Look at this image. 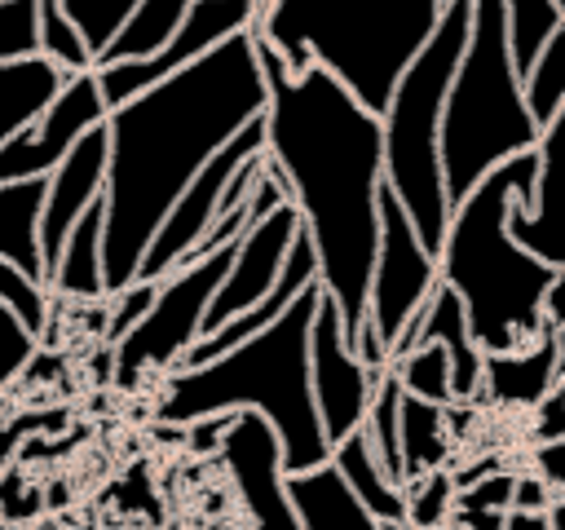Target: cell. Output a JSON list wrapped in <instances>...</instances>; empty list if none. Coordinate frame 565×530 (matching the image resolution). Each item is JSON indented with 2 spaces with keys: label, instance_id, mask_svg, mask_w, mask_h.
I'll list each match as a JSON object with an SVG mask.
<instances>
[{
  "label": "cell",
  "instance_id": "cell-1",
  "mask_svg": "<svg viewBox=\"0 0 565 530\" xmlns=\"http://www.w3.org/2000/svg\"><path fill=\"white\" fill-rule=\"evenodd\" d=\"M252 44L269 84L265 155L278 168L318 252V283L340 309L344 340L358 349L380 252L384 119L371 115L322 66L291 80L287 62L256 31Z\"/></svg>",
  "mask_w": 565,
  "mask_h": 530
},
{
  "label": "cell",
  "instance_id": "cell-2",
  "mask_svg": "<svg viewBox=\"0 0 565 530\" xmlns=\"http://www.w3.org/2000/svg\"><path fill=\"white\" fill-rule=\"evenodd\" d=\"M265 106L269 84L256 62L252 31H243L203 62L106 115V296L137 283L146 247L154 243L172 203L234 132L265 115Z\"/></svg>",
  "mask_w": 565,
  "mask_h": 530
},
{
  "label": "cell",
  "instance_id": "cell-3",
  "mask_svg": "<svg viewBox=\"0 0 565 530\" xmlns=\"http://www.w3.org/2000/svg\"><path fill=\"white\" fill-rule=\"evenodd\" d=\"M534 181L539 155L525 150L481 177L477 190L450 208V230L437 269L441 283L459 296L468 331L486 358L525 349L543 331V300L561 274L534 252H525L508 230L516 203L534 212Z\"/></svg>",
  "mask_w": 565,
  "mask_h": 530
},
{
  "label": "cell",
  "instance_id": "cell-4",
  "mask_svg": "<svg viewBox=\"0 0 565 530\" xmlns=\"http://www.w3.org/2000/svg\"><path fill=\"white\" fill-rule=\"evenodd\" d=\"M322 300V283H313L274 327L252 336L247 344L163 375V393L154 406L159 424L190 428L212 415L256 411L282 442V468L309 473L331 459V442L318 420L313 380H309V331Z\"/></svg>",
  "mask_w": 565,
  "mask_h": 530
},
{
  "label": "cell",
  "instance_id": "cell-5",
  "mask_svg": "<svg viewBox=\"0 0 565 530\" xmlns=\"http://www.w3.org/2000/svg\"><path fill=\"white\" fill-rule=\"evenodd\" d=\"M441 13V0H269L252 31L287 62L291 80L322 66L371 115H384Z\"/></svg>",
  "mask_w": 565,
  "mask_h": 530
},
{
  "label": "cell",
  "instance_id": "cell-6",
  "mask_svg": "<svg viewBox=\"0 0 565 530\" xmlns=\"http://www.w3.org/2000/svg\"><path fill=\"white\" fill-rule=\"evenodd\" d=\"M508 0H472L468 49L441 115V177L450 208L463 203L481 177L539 146V124L525 106V84L508 53Z\"/></svg>",
  "mask_w": 565,
  "mask_h": 530
},
{
  "label": "cell",
  "instance_id": "cell-7",
  "mask_svg": "<svg viewBox=\"0 0 565 530\" xmlns=\"http://www.w3.org/2000/svg\"><path fill=\"white\" fill-rule=\"evenodd\" d=\"M472 0H450L433 40L397 80L384 119V186L406 208L419 243L441 256L450 230V199L441 177V115L450 84L459 75V57L468 49Z\"/></svg>",
  "mask_w": 565,
  "mask_h": 530
},
{
  "label": "cell",
  "instance_id": "cell-8",
  "mask_svg": "<svg viewBox=\"0 0 565 530\" xmlns=\"http://www.w3.org/2000/svg\"><path fill=\"white\" fill-rule=\"evenodd\" d=\"M234 247H221L203 261H190L159 283L150 314L115 344V380L124 389H132L141 375H154V371L172 375L185 362V353L203 340V318H207L212 296L221 292V283L230 274Z\"/></svg>",
  "mask_w": 565,
  "mask_h": 530
},
{
  "label": "cell",
  "instance_id": "cell-9",
  "mask_svg": "<svg viewBox=\"0 0 565 530\" xmlns=\"http://www.w3.org/2000/svg\"><path fill=\"white\" fill-rule=\"evenodd\" d=\"M437 283H441L437 256L419 243L406 208L384 186L380 190V252H375V274H371L366 327L380 336V344L388 349V358H393L402 331L415 322V314L433 300Z\"/></svg>",
  "mask_w": 565,
  "mask_h": 530
},
{
  "label": "cell",
  "instance_id": "cell-10",
  "mask_svg": "<svg viewBox=\"0 0 565 530\" xmlns=\"http://www.w3.org/2000/svg\"><path fill=\"white\" fill-rule=\"evenodd\" d=\"M256 155H265V115L252 119L243 132H234V137L212 155V163L185 186V194L172 203V212L163 216L154 243L146 247L141 269H137L141 283H163L172 269H181V265L190 261V252L203 243V234H207L212 221H216V208H221L225 186H230L234 172H238L243 163H252Z\"/></svg>",
  "mask_w": 565,
  "mask_h": 530
},
{
  "label": "cell",
  "instance_id": "cell-11",
  "mask_svg": "<svg viewBox=\"0 0 565 530\" xmlns=\"http://www.w3.org/2000/svg\"><path fill=\"white\" fill-rule=\"evenodd\" d=\"M256 26V9L252 0H199L185 22L168 35V44L150 57H137V62H115V66H97V88H102V102L106 110L132 102L137 93L172 80L177 71L203 62L212 49H221L225 40L243 35Z\"/></svg>",
  "mask_w": 565,
  "mask_h": 530
},
{
  "label": "cell",
  "instance_id": "cell-12",
  "mask_svg": "<svg viewBox=\"0 0 565 530\" xmlns=\"http://www.w3.org/2000/svg\"><path fill=\"white\" fill-rule=\"evenodd\" d=\"M106 102L97 88V71L88 75H71L62 84V93L22 128L0 146V186L9 181H35V177H53V168L79 146V137H88L97 124H106Z\"/></svg>",
  "mask_w": 565,
  "mask_h": 530
},
{
  "label": "cell",
  "instance_id": "cell-13",
  "mask_svg": "<svg viewBox=\"0 0 565 530\" xmlns=\"http://www.w3.org/2000/svg\"><path fill=\"white\" fill-rule=\"evenodd\" d=\"M309 380H313L318 420H322V433H327L331 446L366 424V411H371L380 375L366 371L362 358L349 349L340 309H335V300L327 292L318 300L313 331H309Z\"/></svg>",
  "mask_w": 565,
  "mask_h": 530
},
{
  "label": "cell",
  "instance_id": "cell-14",
  "mask_svg": "<svg viewBox=\"0 0 565 530\" xmlns=\"http://www.w3.org/2000/svg\"><path fill=\"white\" fill-rule=\"evenodd\" d=\"M221 464L234 481V495L247 512V530H300L296 508L287 499L282 442L265 415L238 411L221 437Z\"/></svg>",
  "mask_w": 565,
  "mask_h": 530
},
{
  "label": "cell",
  "instance_id": "cell-15",
  "mask_svg": "<svg viewBox=\"0 0 565 530\" xmlns=\"http://www.w3.org/2000/svg\"><path fill=\"white\" fill-rule=\"evenodd\" d=\"M296 234H300V212H296L291 203H282V208H274L260 225H252V230L238 239L234 261H230V274H225L221 292L212 296V309H207V318H203V336H212V331H221L225 322H234L238 314L256 309V305L274 292V283H278V274H282V265H287V252H291Z\"/></svg>",
  "mask_w": 565,
  "mask_h": 530
},
{
  "label": "cell",
  "instance_id": "cell-16",
  "mask_svg": "<svg viewBox=\"0 0 565 530\" xmlns=\"http://www.w3.org/2000/svg\"><path fill=\"white\" fill-rule=\"evenodd\" d=\"M106 124H97L88 137H79V146L53 168L49 177V194H44V216H40V252H44V274L53 278V265L71 239V230L84 221V212L93 203H102L106 194Z\"/></svg>",
  "mask_w": 565,
  "mask_h": 530
},
{
  "label": "cell",
  "instance_id": "cell-17",
  "mask_svg": "<svg viewBox=\"0 0 565 530\" xmlns=\"http://www.w3.org/2000/svg\"><path fill=\"white\" fill-rule=\"evenodd\" d=\"M539 181H534V212L521 203L512 208V239L565 274V106L561 115L539 132Z\"/></svg>",
  "mask_w": 565,
  "mask_h": 530
},
{
  "label": "cell",
  "instance_id": "cell-18",
  "mask_svg": "<svg viewBox=\"0 0 565 530\" xmlns=\"http://www.w3.org/2000/svg\"><path fill=\"white\" fill-rule=\"evenodd\" d=\"M419 344H441L450 353V384H455V402H472L481 389H486V353L477 349L472 331H468V314L459 305V296L437 283L433 300L415 314V322L402 331L393 358L419 349Z\"/></svg>",
  "mask_w": 565,
  "mask_h": 530
},
{
  "label": "cell",
  "instance_id": "cell-19",
  "mask_svg": "<svg viewBox=\"0 0 565 530\" xmlns=\"http://www.w3.org/2000/svg\"><path fill=\"white\" fill-rule=\"evenodd\" d=\"M565 380V331L543 322V331L512 353L486 358V389L503 406H539L556 384Z\"/></svg>",
  "mask_w": 565,
  "mask_h": 530
},
{
  "label": "cell",
  "instance_id": "cell-20",
  "mask_svg": "<svg viewBox=\"0 0 565 530\" xmlns=\"http://www.w3.org/2000/svg\"><path fill=\"white\" fill-rule=\"evenodd\" d=\"M287 499L296 508L300 530H384L331 459L309 473H287Z\"/></svg>",
  "mask_w": 565,
  "mask_h": 530
},
{
  "label": "cell",
  "instance_id": "cell-21",
  "mask_svg": "<svg viewBox=\"0 0 565 530\" xmlns=\"http://www.w3.org/2000/svg\"><path fill=\"white\" fill-rule=\"evenodd\" d=\"M49 177L0 186V256L49 287L44 252H40V216H44Z\"/></svg>",
  "mask_w": 565,
  "mask_h": 530
},
{
  "label": "cell",
  "instance_id": "cell-22",
  "mask_svg": "<svg viewBox=\"0 0 565 530\" xmlns=\"http://www.w3.org/2000/svg\"><path fill=\"white\" fill-rule=\"evenodd\" d=\"M102 234H106V203H93L84 221L71 230L49 292L66 300H106V269H102Z\"/></svg>",
  "mask_w": 565,
  "mask_h": 530
},
{
  "label": "cell",
  "instance_id": "cell-23",
  "mask_svg": "<svg viewBox=\"0 0 565 530\" xmlns=\"http://www.w3.org/2000/svg\"><path fill=\"white\" fill-rule=\"evenodd\" d=\"M331 464L340 468V477L353 486V495L362 499V508L380 521V526H406V495L402 486L380 468L366 433H349L344 442L331 446Z\"/></svg>",
  "mask_w": 565,
  "mask_h": 530
},
{
  "label": "cell",
  "instance_id": "cell-24",
  "mask_svg": "<svg viewBox=\"0 0 565 530\" xmlns=\"http://www.w3.org/2000/svg\"><path fill=\"white\" fill-rule=\"evenodd\" d=\"M62 84H66V75L57 66H49L44 57L0 66V146L13 132H22L62 93Z\"/></svg>",
  "mask_w": 565,
  "mask_h": 530
},
{
  "label": "cell",
  "instance_id": "cell-25",
  "mask_svg": "<svg viewBox=\"0 0 565 530\" xmlns=\"http://www.w3.org/2000/svg\"><path fill=\"white\" fill-rule=\"evenodd\" d=\"M199 0H141L132 22L119 31V40L97 57V66H115V62H137V57H150L168 44V35L185 22V13L194 9Z\"/></svg>",
  "mask_w": 565,
  "mask_h": 530
},
{
  "label": "cell",
  "instance_id": "cell-26",
  "mask_svg": "<svg viewBox=\"0 0 565 530\" xmlns=\"http://www.w3.org/2000/svg\"><path fill=\"white\" fill-rule=\"evenodd\" d=\"M446 455H450L446 406L402 398V468H406V481L424 477L433 468H446Z\"/></svg>",
  "mask_w": 565,
  "mask_h": 530
},
{
  "label": "cell",
  "instance_id": "cell-27",
  "mask_svg": "<svg viewBox=\"0 0 565 530\" xmlns=\"http://www.w3.org/2000/svg\"><path fill=\"white\" fill-rule=\"evenodd\" d=\"M503 26H508V53L512 66L525 84L530 66L539 62V53L547 49V40L565 26V9L556 0H508L503 4Z\"/></svg>",
  "mask_w": 565,
  "mask_h": 530
},
{
  "label": "cell",
  "instance_id": "cell-28",
  "mask_svg": "<svg viewBox=\"0 0 565 530\" xmlns=\"http://www.w3.org/2000/svg\"><path fill=\"white\" fill-rule=\"evenodd\" d=\"M402 398H406V393H402V380L393 375V367L380 371L375 398H371V411H366V424H362V433H366V442H371L380 468H384L397 486H406V468H402Z\"/></svg>",
  "mask_w": 565,
  "mask_h": 530
},
{
  "label": "cell",
  "instance_id": "cell-29",
  "mask_svg": "<svg viewBox=\"0 0 565 530\" xmlns=\"http://www.w3.org/2000/svg\"><path fill=\"white\" fill-rule=\"evenodd\" d=\"M393 375L402 380L406 398H419V402H433V406H455L450 353L441 344H419V349L393 358Z\"/></svg>",
  "mask_w": 565,
  "mask_h": 530
},
{
  "label": "cell",
  "instance_id": "cell-30",
  "mask_svg": "<svg viewBox=\"0 0 565 530\" xmlns=\"http://www.w3.org/2000/svg\"><path fill=\"white\" fill-rule=\"evenodd\" d=\"M40 57H44L49 66H57L66 80L97 71V62H93L84 35L75 31V22L62 13L57 0H40Z\"/></svg>",
  "mask_w": 565,
  "mask_h": 530
},
{
  "label": "cell",
  "instance_id": "cell-31",
  "mask_svg": "<svg viewBox=\"0 0 565 530\" xmlns=\"http://www.w3.org/2000/svg\"><path fill=\"white\" fill-rule=\"evenodd\" d=\"M402 495H406V526L411 530H441L455 517L459 481L450 468H433L424 477H411L402 486Z\"/></svg>",
  "mask_w": 565,
  "mask_h": 530
},
{
  "label": "cell",
  "instance_id": "cell-32",
  "mask_svg": "<svg viewBox=\"0 0 565 530\" xmlns=\"http://www.w3.org/2000/svg\"><path fill=\"white\" fill-rule=\"evenodd\" d=\"M525 106H530L539 128H547L561 115V106H565V26L547 40L539 62L530 66V75H525Z\"/></svg>",
  "mask_w": 565,
  "mask_h": 530
},
{
  "label": "cell",
  "instance_id": "cell-33",
  "mask_svg": "<svg viewBox=\"0 0 565 530\" xmlns=\"http://www.w3.org/2000/svg\"><path fill=\"white\" fill-rule=\"evenodd\" d=\"M57 4L75 22V31L84 35V44H88V53L97 62L119 40V31L132 22V13H137L141 0H57Z\"/></svg>",
  "mask_w": 565,
  "mask_h": 530
},
{
  "label": "cell",
  "instance_id": "cell-34",
  "mask_svg": "<svg viewBox=\"0 0 565 530\" xmlns=\"http://www.w3.org/2000/svg\"><path fill=\"white\" fill-rule=\"evenodd\" d=\"M40 57V0H0V66Z\"/></svg>",
  "mask_w": 565,
  "mask_h": 530
},
{
  "label": "cell",
  "instance_id": "cell-35",
  "mask_svg": "<svg viewBox=\"0 0 565 530\" xmlns=\"http://www.w3.org/2000/svg\"><path fill=\"white\" fill-rule=\"evenodd\" d=\"M0 300H4L35 336H44L49 309H53V292H49L44 283H35L31 274H22L18 265H9L4 256H0Z\"/></svg>",
  "mask_w": 565,
  "mask_h": 530
},
{
  "label": "cell",
  "instance_id": "cell-36",
  "mask_svg": "<svg viewBox=\"0 0 565 530\" xmlns=\"http://www.w3.org/2000/svg\"><path fill=\"white\" fill-rule=\"evenodd\" d=\"M40 349V336L0 300V389H9L35 358Z\"/></svg>",
  "mask_w": 565,
  "mask_h": 530
},
{
  "label": "cell",
  "instance_id": "cell-37",
  "mask_svg": "<svg viewBox=\"0 0 565 530\" xmlns=\"http://www.w3.org/2000/svg\"><path fill=\"white\" fill-rule=\"evenodd\" d=\"M154 296H159V283H128L124 292H115V296H106L110 300V309H106V344L115 349L146 314H150V305H154Z\"/></svg>",
  "mask_w": 565,
  "mask_h": 530
},
{
  "label": "cell",
  "instance_id": "cell-38",
  "mask_svg": "<svg viewBox=\"0 0 565 530\" xmlns=\"http://www.w3.org/2000/svg\"><path fill=\"white\" fill-rule=\"evenodd\" d=\"M512 490H516V473H486L472 486L459 490L455 508H477V512H512Z\"/></svg>",
  "mask_w": 565,
  "mask_h": 530
},
{
  "label": "cell",
  "instance_id": "cell-39",
  "mask_svg": "<svg viewBox=\"0 0 565 530\" xmlns=\"http://www.w3.org/2000/svg\"><path fill=\"white\" fill-rule=\"evenodd\" d=\"M565 437V380L534 406V446Z\"/></svg>",
  "mask_w": 565,
  "mask_h": 530
},
{
  "label": "cell",
  "instance_id": "cell-40",
  "mask_svg": "<svg viewBox=\"0 0 565 530\" xmlns=\"http://www.w3.org/2000/svg\"><path fill=\"white\" fill-rule=\"evenodd\" d=\"M534 477H539L552 495H565V437L534 446Z\"/></svg>",
  "mask_w": 565,
  "mask_h": 530
},
{
  "label": "cell",
  "instance_id": "cell-41",
  "mask_svg": "<svg viewBox=\"0 0 565 530\" xmlns=\"http://www.w3.org/2000/svg\"><path fill=\"white\" fill-rule=\"evenodd\" d=\"M552 499H556V495H552L534 473H516V490H512V508H516V512H547Z\"/></svg>",
  "mask_w": 565,
  "mask_h": 530
},
{
  "label": "cell",
  "instance_id": "cell-42",
  "mask_svg": "<svg viewBox=\"0 0 565 530\" xmlns=\"http://www.w3.org/2000/svg\"><path fill=\"white\" fill-rule=\"evenodd\" d=\"M230 420H234V415H212V420L190 424V428H185V433H190V446H194V451H221V437H225Z\"/></svg>",
  "mask_w": 565,
  "mask_h": 530
},
{
  "label": "cell",
  "instance_id": "cell-43",
  "mask_svg": "<svg viewBox=\"0 0 565 530\" xmlns=\"http://www.w3.org/2000/svg\"><path fill=\"white\" fill-rule=\"evenodd\" d=\"M503 521H508V512H477V508H455V517H450V526H459V530H503Z\"/></svg>",
  "mask_w": 565,
  "mask_h": 530
},
{
  "label": "cell",
  "instance_id": "cell-44",
  "mask_svg": "<svg viewBox=\"0 0 565 530\" xmlns=\"http://www.w3.org/2000/svg\"><path fill=\"white\" fill-rule=\"evenodd\" d=\"M543 322H552V327L565 331V274H556L552 292H547V300H543Z\"/></svg>",
  "mask_w": 565,
  "mask_h": 530
},
{
  "label": "cell",
  "instance_id": "cell-45",
  "mask_svg": "<svg viewBox=\"0 0 565 530\" xmlns=\"http://www.w3.org/2000/svg\"><path fill=\"white\" fill-rule=\"evenodd\" d=\"M503 530H552V521H547V512H508V521H503Z\"/></svg>",
  "mask_w": 565,
  "mask_h": 530
},
{
  "label": "cell",
  "instance_id": "cell-46",
  "mask_svg": "<svg viewBox=\"0 0 565 530\" xmlns=\"http://www.w3.org/2000/svg\"><path fill=\"white\" fill-rule=\"evenodd\" d=\"M547 521H552V530H565V495H556V499H552Z\"/></svg>",
  "mask_w": 565,
  "mask_h": 530
},
{
  "label": "cell",
  "instance_id": "cell-47",
  "mask_svg": "<svg viewBox=\"0 0 565 530\" xmlns=\"http://www.w3.org/2000/svg\"><path fill=\"white\" fill-rule=\"evenodd\" d=\"M252 9H256V18H260V13L269 9V0H252Z\"/></svg>",
  "mask_w": 565,
  "mask_h": 530
},
{
  "label": "cell",
  "instance_id": "cell-48",
  "mask_svg": "<svg viewBox=\"0 0 565 530\" xmlns=\"http://www.w3.org/2000/svg\"><path fill=\"white\" fill-rule=\"evenodd\" d=\"M384 530H411V526H384Z\"/></svg>",
  "mask_w": 565,
  "mask_h": 530
},
{
  "label": "cell",
  "instance_id": "cell-49",
  "mask_svg": "<svg viewBox=\"0 0 565 530\" xmlns=\"http://www.w3.org/2000/svg\"><path fill=\"white\" fill-rule=\"evenodd\" d=\"M556 4H561V9H565V0H556Z\"/></svg>",
  "mask_w": 565,
  "mask_h": 530
},
{
  "label": "cell",
  "instance_id": "cell-50",
  "mask_svg": "<svg viewBox=\"0 0 565 530\" xmlns=\"http://www.w3.org/2000/svg\"><path fill=\"white\" fill-rule=\"evenodd\" d=\"M450 530H459V526H450Z\"/></svg>",
  "mask_w": 565,
  "mask_h": 530
}]
</instances>
